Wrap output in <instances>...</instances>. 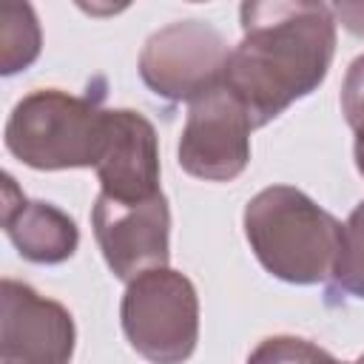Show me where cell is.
Returning <instances> with one entry per match:
<instances>
[{"label":"cell","mask_w":364,"mask_h":364,"mask_svg":"<svg viewBox=\"0 0 364 364\" xmlns=\"http://www.w3.org/2000/svg\"><path fill=\"white\" fill-rule=\"evenodd\" d=\"M242 40L230 48L225 88L253 128L313 94L336 54V17L327 3L250 0L239 6Z\"/></svg>","instance_id":"obj_1"},{"label":"cell","mask_w":364,"mask_h":364,"mask_svg":"<svg viewBox=\"0 0 364 364\" xmlns=\"http://www.w3.org/2000/svg\"><path fill=\"white\" fill-rule=\"evenodd\" d=\"M245 239L259 264L287 284L330 282L341 242V222L293 185L259 191L242 213Z\"/></svg>","instance_id":"obj_2"},{"label":"cell","mask_w":364,"mask_h":364,"mask_svg":"<svg viewBox=\"0 0 364 364\" xmlns=\"http://www.w3.org/2000/svg\"><path fill=\"white\" fill-rule=\"evenodd\" d=\"M102 91L68 94L37 88L26 94L6 119V148L34 171L94 168L105 136Z\"/></svg>","instance_id":"obj_3"},{"label":"cell","mask_w":364,"mask_h":364,"mask_svg":"<svg viewBox=\"0 0 364 364\" xmlns=\"http://www.w3.org/2000/svg\"><path fill=\"white\" fill-rule=\"evenodd\" d=\"M119 321L128 344L151 364H185L199 341V296L193 282L156 267L128 282Z\"/></svg>","instance_id":"obj_4"},{"label":"cell","mask_w":364,"mask_h":364,"mask_svg":"<svg viewBox=\"0 0 364 364\" xmlns=\"http://www.w3.org/2000/svg\"><path fill=\"white\" fill-rule=\"evenodd\" d=\"M228 57L219 28L205 20H173L145 40L139 77L168 102H193L225 82Z\"/></svg>","instance_id":"obj_5"},{"label":"cell","mask_w":364,"mask_h":364,"mask_svg":"<svg viewBox=\"0 0 364 364\" xmlns=\"http://www.w3.org/2000/svg\"><path fill=\"white\" fill-rule=\"evenodd\" d=\"M253 122L225 82L193 100L176 145V162L185 173L205 182H230L250 162Z\"/></svg>","instance_id":"obj_6"},{"label":"cell","mask_w":364,"mask_h":364,"mask_svg":"<svg viewBox=\"0 0 364 364\" xmlns=\"http://www.w3.org/2000/svg\"><path fill=\"white\" fill-rule=\"evenodd\" d=\"M94 239L102 250L108 270L119 282L168 267L171 259V208L165 193L145 202H114L97 196L91 208Z\"/></svg>","instance_id":"obj_7"},{"label":"cell","mask_w":364,"mask_h":364,"mask_svg":"<svg viewBox=\"0 0 364 364\" xmlns=\"http://www.w3.org/2000/svg\"><path fill=\"white\" fill-rule=\"evenodd\" d=\"M77 341L65 304L40 296L31 284H0V364H71Z\"/></svg>","instance_id":"obj_8"},{"label":"cell","mask_w":364,"mask_h":364,"mask_svg":"<svg viewBox=\"0 0 364 364\" xmlns=\"http://www.w3.org/2000/svg\"><path fill=\"white\" fill-rule=\"evenodd\" d=\"M100 193L114 202H145L159 188V142L154 125L131 108L105 111V136L94 165Z\"/></svg>","instance_id":"obj_9"},{"label":"cell","mask_w":364,"mask_h":364,"mask_svg":"<svg viewBox=\"0 0 364 364\" xmlns=\"http://www.w3.org/2000/svg\"><path fill=\"white\" fill-rule=\"evenodd\" d=\"M3 230L31 264H63L80 245L77 222L51 202L28 199L11 173L3 176Z\"/></svg>","instance_id":"obj_10"},{"label":"cell","mask_w":364,"mask_h":364,"mask_svg":"<svg viewBox=\"0 0 364 364\" xmlns=\"http://www.w3.org/2000/svg\"><path fill=\"white\" fill-rule=\"evenodd\" d=\"M43 48L40 20L28 3H3L0 6V74L11 77L26 71Z\"/></svg>","instance_id":"obj_11"},{"label":"cell","mask_w":364,"mask_h":364,"mask_svg":"<svg viewBox=\"0 0 364 364\" xmlns=\"http://www.w3.org/2000/svg\"><path fill=\"white\" fill-rule=\"evenodd\" d=\"M330 296H353L364 301V199L341 225L338 256L330 276Z\"/></svg>","instance_id":"obj_12"},{"label":"cell","mask_w":364,"mask_h":364,"mask_svg":"<svg viewBox=\"0 0 364 364\" xmlns=\"http://www.w3.org/2000/svg\"><path fill=\"white\" fill-rule=\"evenodd\" d=\"M324 355L327 350L307 338L267 336L253 347V353L247 355V364H318Z\"/></svg>","instance_id":"obj_13"},{"label":"cell","mask_w":364,"mask_h":364,"mask_svg":"<svg viewBox=\"0 0 364 364\" xmlns=\"http://www.w3.org/2000/svg\"><path fill=\"white\" fill-rule=\"evenodd\" d=\"M341 111L353 131H364V54H358L344 74Z\"/></svg>","instance_id":"obj_14"},{"label":"cell","mask_w":364,"mask_h":364,"mask_svg":"<svg viewBox=\"0 0 364 364\" xmlns=\"http://www.w3.org/2000/svg\"><path fill=\"white\" fill-rule=\"evenodd\" d=\"M330 9H333V17H338L347 31H353L355 37H364V3H336Z\"/></svg>","instance_id":"obj_15"},{"label":"cell","mask_w":364,"mask_h":364,"mask_svg":"<svg viewBox=\"0 0 364 364\" xmlns=\"http://www.w3.org/2000/svg\"><path fill=\"white\" fill-rule=\"evenodd\" d=\"M353 154H355V168H358V173L364 176V131H355V145H353Z\"/></svg>","instance_id":"obj_16"},{"label":"cell","mask_w":364,"mask_h":364,"mask_svg":"<svg viewBox=\"0 0 364 364\" xmlns=\"http://www.w3.org/2000/svg\"><path fill=\"white\" fill-rule=\"evenodd\" d=\"M318 364H361V358H358V361H338V358H333V355L327 353V355H324Z\"/></svg>","instance_id":"obj_17"},{"label":"cell","mask_w":364,"mask_h":364,"mask_svg":"<svg viewBox=\"0 0 364 364\" xmlns=\"http://www.w3.org/2000/svg\"><path fill=\"white\" fill-rule=\"evenodd\" d=\"M361 364H364V355H361Z\"/></svg>","instance_id":"obj_18"}]
</instances>
